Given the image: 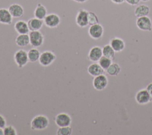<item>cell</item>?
I'll return each instance as SVG.
<instances>
[{"label": "cell", "instance_id": "cell-4", "mask_svg": "<svg viewBox=\"0 0 152 135\" xmlns=\"http://www.w3.org/2000/svg\"><path fill=\"white\" fill-rule=\"evenodd\" d=\"M30 37V44L34 48L41 46L44 42V36L39 31H30L28 33Z\"/></svg>", "mask_w": 152, "mask_h": 135}, {"label": "cell", "instance_id": "cell-5", "mask_svg": "<svg viewBox=\"0 0 152 135\" xmlns=\"http://www.w3.org/2000/svg\"><path fill=\"white\" fill-rule=\"evenodd\" d=\"M54 121L58 127H65L71 125L72 118L66 112H61L55 116Z\"/></svg>", "mask_w": 152, "mask_h": 135}, {"label": "cell", "instance_id": "cell-21", "mask_svg": "<svg viewBox=\"0 0 152 135\" xmlns=\"http://www.w3.org/2000/svg\"><path fill=\"white\" fill-rule=\"evenodd\" d=\"M15 44L19 47H25L30 44L28 34H19L15 38Z\"/></svg>", "mask_w": 152, "mask_h": 135}, {"label": "cell", "instance_id": "cell-24", "mask_svg": "<svg viewBox=\"0 0 152 135\" xmlns=\"http://www.w3.org/2000/svg\"><path fill=\"white\" fill-rule=\"evenodd\" d=\"M102 53L103 55L104 56L109 58L112 60L115 59V51L113 50L110 44H107L103 46L102 48Z\"/></svg>", "mask_w": 152, "mask_h": 135}, {"label": "cell", "instance_id": "cell-7", "mask_svg": "<svg viewBox=\"0 0 152 135\" xmlns=\"http://www.w3.org/2000/svg\"><path fill=\"white\" fill-rule=\"evenodd\" d=\"M88 11L85 9H80L78 11L75 17V23L78 27L84 28L88 25Z\"/></svg>", "mask_w": 152, "mask_h": 135}, {"label": "cell", "instance_id": "cell-14", "mask_svg": "<svg viewBox=\"0 0 152 135\" xmlns=\"http://www.w3.org/2000/svg\"><path fill=\"white\" fill-rule=\"evenodd\" d=\"M8 9L13 18L21 17L24 13L23 7L18 4H12L9 6Z\"/></svg>", "mask_w": 152, "mask_h": 135}, {"label": "cell", "instance_id": "cell-22", "mask_svg": "<svg viewBox=\"0 0 152 135\" xmlns=\"http://www.w3.org/2000/svg\"><path fill=\"white\" fill-rule=\"evenodd\" d=\"M121 71V68L120 65L116 63L112 62L111 65L106 70V73L110 76H118Z\"/></svg>", "mask_w": 152, "mask_h": 135}, {"label": "cell", "instance_id": "cell-27", "mask_svg": "<svg viewBox=\"0 0 152 135\" xmlns=\"http://www.w3.org/2000/svg\"><path fill=\"white\" fill-rule=\"evenodd\" d=\"M88 25L90 26L99 23V18L97 15L94 12L92 11H88Z\"/></svg>", "mask_w": 152, "mask_h": 135}, {"label": "cell", "instance_id": "cell-13", "mask_svg": "<svg viewBox=\"0 0 152 135\" xmlns=\"http://www.w3.org/2000/svg\"><path fill=\"white\" fill-rule=\"evenodd\" d=\"M109 44L115 52H122L125 48V43L124 40L118 37H114L112 38L109 42Z\"/></svg>", "mask_w": 152, "mask_h": 135}, {"label": "cell", "instance_id": "cell-32", "mask_svg": "<svg viewBox=\"0 0 152 135\" xmlns=\"http://www.w3.org/2000/svg\"><path fill=\"white\" fill-rule=\"evenodd\" d=\"M111 1L116 4H121L124 3L125 1V0H111Z\"/></svg>", "mask_w": 152, "mask_h": 135}, {"label": "cell", "instance_id": "cell-20", "mask_svg": "<svg viewBox=\"0 0 152 135\" xmlns=\"http://www.w3.org/2000/svg\"><path fill=\"white\" fill-rule=\"evenodd\" d=\"M47 14L48 12L46 8L43 4L38 3L34 11V17L43 20Z\"/></svg>", "mask_w": 152, "mask_h": 135}, {"label": "cell", "instance_id": "cell-16", "mask_svg": "<svg viewBox=\"0 0 152 135\" xmlns=\"http://www.w3.org/2000/svg\"><path fill=\"white\" fill-rule=\"evenodd\" d=\"M12 16L8 9L5 8H0V23L10 25L12 22Z\"/></svg>", "mask_w": 152, "mask_h": 135}, {"label": "cell", "instance_id": "cell-6", "mask_svg": "<svg viewBox=\"0 0 152 135\" xmlns=\"http://www.w3.org/2000/svg\"><path fill=\"white\" fill-rule=\"evenodd\" d=\"M108 84V79L104 74L94 77L93 80V86L98 91L103 90Z\"/></svg>", "mask_w": 152, "mask_h": 135}, {"label": "cell", "instance_id": "cell-23", "mask_svg": "<svg viewBox=\"0 0 152 135\" xmlns=\"http://www.w3.org/2000/svg\"><path fill=\"white\" fill-rule=\"evenodd\" d=\"M27 55L29 62H35L39 61L40 56V52L36 48H33L27 52Z\"/></svg>", "mask_w": 152, "mask_h": 135}, {"label": "cell", "instance_id": "cell-2", "mask_svg": "<svg viewBox=\"0 0 152 135\" xmlns=\"http://www.w3.org/2000/svg\"><path fill=\"white\" fill-rule=\"evenodd\" d=\"M14 59L19 68L24 67L29 62L27 52L23 49H18L14 53Z\"/></svg>", "mask_w": 152, "mask_h": 135}, {"label": "cell", "instance_id": "cell-35", "mask_svg": "<svg viewBox=\"0 0 152 135\" xmlns=\"http://www.w3.org/2000/svg\"><path fill=\"white\" fill-rule=\"evenodd\" d=\"M140 1H141L142 2H147V1H149L150 0H140Z\"/></svg>", "mask_w": 152, "mask_h": 135}, {"label": "cell", "instance_id": "cell-30", "mask_svg": "<svg viewBox=\"0 0 152 135\" xmlns=\"http://www.w3.org/2000/svg\"><path fill=\"white\" fill-rule=\"evenodd\" d=\"M140 1V0H125V2L131 5H137Z\"/></svg>", "mask_w": 152, "mask_h": 135}, {"label": "cell", "instance_id": "cell-15", "mask_svg": "<svg viewBox=\"0 0 152 135\" xmlns=\"http://www.w3.org/2000/svg\"><path fill=\"white\" fill-rule=\"evenodd\" d=\"M27 23L30 32L40 30L42 28L44 24V22L43 20H40L36 17H33L30 18Z\"/></svg>", "mask_w": 152, "mask_h": 135}, {"label": "cell", "instance_id": "cell-31", "mask_svg": "<svg viewBox=\"0 0 152 135\" xmlns=\"http://www.w3.org/2000/svg\"><path fill=\"white\" fill-rule=\"evenodd\" d=\"M145 89L147 90V92H148V93H149V95L150 96L151 101H152V82H151L148 84H147V86Z\"/></svg>", "mask_w": 152, "mask_h": 135}, {"label": "cell", "instance_id": "cell-28", "mask_svg": "<svg viewBox=\"0 0 152 135\" xmlns=\"http://www.w3.org/2000/svg\"><path fill=\"white\" fill-rule=\"evenodd\" d=\"M4 135H17V131L12 125H6L3 128Z\"/></svg>", "mask_w": 152, "mask_h": 135}, {"label": "cell", "instance_id": "cell-9", "mask_svg": "<svg viewBox=\"0 0 152 135\" xmlns=\"http://www.w3.org/2000/svg\"><path fill=\"white\" fill-rule=\"evenodd\" d=\"M137 27L141 30L150 32L152 30V21L148 16L137 18L136 20Z\"/></svg>", "mask_w": 152, "mask_h": 135}, {"label": "cell", "instance_id": "cell-29", "mask_svg": "<svg viewBox=\"0 0 152 135\" xmlns=\"http://www.w3.org/2000/svg\"><path fill=\"white\" fill-rule=\"evenodd\" d=\"M7 124V121L5 118V117L0 114V127L1 128H4L5 126H6Z\"/></svg>", "mask_w": 152, "mask_h": 135}, {"label": "cell", "instance_id": "cell-1", "mask_svg": "<svg viewBox=\"0 0 152 135\" xmlns=\"http://www.w3.org/2000/svg\"><path fill=\"white\" fill-rule=\"evenodd\" d=\"M49 120L45 115H37L33 118L30 123V128L33 130H43L48 127Z\"/></svg>", "mask_w": 152, "mask_h": 135}, {"label": "cell", "instance_id": "cell-12", "mask_svg": "<svg viewBox=\"0 0 152 135\" xmlns=\"http://www.w3.org/2000/svg\"><path fill=\"white\" fill-rule=\"evenodd\" d=\"M102 56V48L99 46H93L88 53V58L93 62H98Z\"/></svg>", "mask_w": 152, "mask_h": 135}, {"label": "cell", "instance_id": "cell-25", "mask_svg": "<svg viewBox=\"0 0 152 135\" xmlns=\"http://www.w3.org/2000/svg\"><path fill=\"white\" fill-rule=\"evenodd\" d=\"M112 59L107 58L106 56H102L100 59L99 60L98 63L101 66V67L104 70L106 71V70L111 65V64L113 62H112Z\"/></svg>", "mask_w": 152, "mask_h": 135}, {"label": "cell", "instance_id": "cell-10", "mask_svg": "<svg viewBox=\"0 0 152 135\" xmlns=\"http://www.w3.org/2000/svg\"><path fill=\"white\" fill-rule=\"evenodd\" d=\"M88 33L90 37L94 40L100 39L104 33V29L102 24L97 23L90 26L88 30Z\"/></svg>", "mask_w": 152, "mask_h": 135}, {"label": "cell", "instance_id": "cell-34", "mask_svg": "<svg viewBox=\"0 0 152 135\" xmlns=\"http://www.w3.org/2000/svg\"><path fill=\"white\" fill-rule=\"evenodd\" d=\"M4 130L3 128L0 127V135H4Z\"/></svg>", "mask_w": 152, "mask_h": 135}, {"label": "cell", "instance_id": "cell-17", "mask_svg": "<svg viewBox=\"0 0 152 135\" xmlns=\"http://www.w3.org/2000/svg\"><path fill=\"white\" fill-rule=\"evenodd\" d=\"M87 72L91 76L94 77L104 74V70L101 67L99 63L93 62L87 67Z\"/></svg>", "mask_w": 152, "mask_h": 135}, {"label": "cell", "instance_id": "cell-18", "mask_svg": "<svg viewBox=\"0 0 152 135\" xmlns=\"http://www.w3.org/2000/svg\"><path fill=\"white\" fill-rule=\"evenodd\" d=\"M14 29L19 34H28L30 32L27 23L24 20H18L14 24Z\"/></svg>", "mask_w": 152, "mask_h": 135}, {"label": "cell", "instance_id": "cell-26", "mask_svg": "<svg viewBox=\"0 0 152 135\" xmlns=\"http://www.w3.org/2000/svg\"><path fill=\"white\" fill-rule=\"evenodd\" d=\"M72 128L70 125L59 127L56 131L57 135H71Z\"/></svg>", "mask_w": 152, "mask_h": 135}, {"label": "cell", "instance_id": "cell-33", "mask_svg": "<svg viewBox=\"0 0 152 135\" xmlns=\"http://www.w3.org/2000/svg\"><path fill=\"white\" fill-rule=\"evenodd\" d=\"M76 2H78V3H84V2H86V1H87L88 0H72Z\"/></svg>", "mask_w": 152, "mask_h": 135}, {"label": "cell", "instance_id": "cell-11", "mask_svg": "<svg viewBox=\"0 0 152 135\" xmlns=\"http://www.w3.org/2000/svg\"><path fill=\"white\" fill-rule=\"evenodd\" d=\"M135 99L136 102L139 105H146L151 102L150 96L146 89L139 90L135 94Z\"/></svg>", "mask_w": 152, "mask_h": 135}, {"label": "cell", "instance_id": "cell-3", "mask_svg": "<svg viewBox=\"0 0 152 135\" xmlns=\"http://www.w3.org/2000/svg\"><path fill=\"white\" fill-rule=\"evenodd\" d=\"M56 58V55L52 51H45L40 54L39 62L43 67H48L55 61Z\"/></svg>", "mask_w": 152, "mask_h": 135}, {"label": "cell", "instance_id": "cell-8", "mask_svg": "<svg viewBox=\"0 0 152 135\" xmlns=\"http://www.w3.org/2000/svg\"><path fill=\"white\" fill-rule=\"evenodd\" d=\"M43 22L45 26L49 28H56L61 23V18L57 14L50 13L46 15L43 19Z\"/></svg>", "mask_w": 152, "mask_h": 135}, {"label": "cell", "instance_id": "cell-19", "mask_svg": "<svg viewBox=\"0 0 152 135\" xmlns=\"http://www.w3.org/2000/svg\"><path fill=\"white\" fill-rule=\"evenodd\" d=\"M150 7L148 5L145 4H140L135 8L134 10V14L137 18L148 16L150 13Z\"/></svg>", "mask_w": 152, "mask_h": 135}]
</instances>
